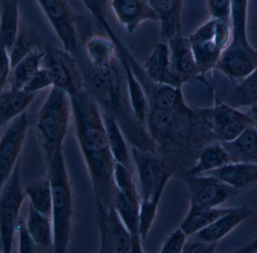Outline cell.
Segmentation results:
<instances>
[{
	"label": "cell",
	"instance_id": "cell-43",
	"mask_svg": "<svg viewBox=\"0 0 257 253\" xmlns=\"http://www.w3.org/2000/svg\"><path fill=\"white\" fill-rule=\"evenodd\" d=\"M210 18L230 22L231 0H206Z\"/></svg>",
	"mask_w": 257,
	"mask_h": 253
},
{
	"label": "cell",
	"instance_id": "cell-38",
	"mask_svg": "<svg viewBox=\"0 0 257 253\" xmlns=\"http://www.w3.org/2000/svg\"><path fill=\"white\" fill-rule=\"evenodd\" d=\"M188 237H189V236L186 234V232L181 227H178L167 236L162 248H161L160 252H183V249H184Z\"/></svg>",
	"mask_w": 257,
	"mask_h": 253
},
{
	"label": "cell",
	"instance_id": "cell-28",
	"mask_svg": "<svg viewBox=\"0 0 257 253\" xmlns=\"http://www.w3.org/2000/svg\"><path fill=\"white\" fill-rule=\"evenodd\" d=\"M50 218L40 213L29 203L27 226L40 252H54L53 224Z\"/></svg>",
	"mask_w": 257,
	"mask_h": 253
},
{
	"label": "cell",
	"instance_id": "cell-3",
	"mask_svg": "<svg viewBox=\"0 0 257 253\" xmlns=\"http://www.w3.org/2000/svg\"><path fill=\"white\" fill-rule=\"evenodd\" d=\"M146 127L164 161L175 152L205 147L217 141L198 112L187 110H149Z\"/></svg>",
	"mask_w": 257,
	"mask_h": 253
},
{
	"label": "cell",
	"instance_id": "cell-10",
	"mask_svg": "<svg viewBox=\"0 0 257 253\" xmlns=\"http://www.w3.org/2000/svg\"><path fill=\"white\" fill-rule=\"evenodd\" d=\"M114 179L115 185L114 206L132 234L135 253L143 252L139 230L141 197L134 181L133 172L115 162Z\"/></svg>",
	"mask_w": 257,
	"mask_h": 253
},
{
	"label": "cell",
	"instance_id": "cell-35",
	"mask_svg": "<svg viewBox=\"0 0 257 253\" xmlns=\"http://www.w3.org/2000/svg\"><path fill=\"white\" fill-rule=\"evenodd\" d=\"M225 103L236 108L257 105V67L229 92Z\"/></svg>",
	"mask_w": 257,
	"mask_h": 253
},
{
	"label": "cell",
	"instance_id": "cell-23",
	"mask_svg": "<svg viewBox=\"0 0 257 253\" xmlns=\"http://www.w3.org/2000/svg\"><path fill=\"white\" fill-rule=\"evenodd\" d=\"M204 175L216 177L231 188L242 191L257 183V163L229 162Z\"/></svg>",
	"mask_w": 257,
	"mask_h": 253
},
{
	"label": "cell",
	"instance_id": "cell-32",
	"mask_svg": "<svg viewBox=\"0 0 257 253\" xmlns=\"http://www.w3.org/2000/svg\"><path fill=\"white\" fill-rule=\"evenodd\" d=\"M43 48V40L35 28L22 21L19 34L11 50L9 52L12 67H15L30 54Z\"/></svg>",
	"mask_w": 257,
	"mask_h": 253
},
{
	"label": "cell",
	"instance_id": "cell-34",
	"mask_svg": "<svg viewBox=\"0 0 257 253\" xmlns=\"http://www.w3.org/2000/svg\"><path fill=\"white\" fill-rule=\"evenodd\" d=\"M117 52H118L120 61H121L123 67H124V71H125L129 97H130L131 103H132L134 112L139 121L143 125L146 126V121H147L149 112V105L147 98H146L141 84L138 82L135 75L134 74L133 70H132L127 58L118 50H117Z\"/></svg>",
	"mask_w": 257,
	"mask_h": 253
},
{
	"label": "cell",
	"instance_id": "cell-39",
	"mask_svg": "<svg viewBox=\"0 0 257 253\" xmlns=\"http://www.w3.org/2000/svg\"><path fill=\"white\" fill-rule=\"evenodd\" d=\"M82 2L103 31L110 27L106 16L109 0H82Z\"/></svg>",
	"mask_w": 257,
	"mask_h": 253
},
{
	"label": "cell",
	"instance_id": "cell-31",
	"mask_svg": "<svg viewBox=\"0 0 257 253\" xmlns=\"http://www.w3.org/2000/svg\"><path fill=\"white\" fill-rule=\"evenodd\" d=\"M234 207L197 208L189 206V211L183 218L180 227L188 236L201 231L214 222L225 214L232 210Z\"/></svg>",
	"mask_w": 257,
	"mask_h": 253
},
{
	"label": "cell",
	"instance_id": "cell-19",
	"mask_svg": "<svg viewBox=\"0 0 257 253\" xmlns=\"http://www.w3.org/2000/svg\"><path fill=\"white\" fill-rule=\"evenodd\" d=\"M118 23L126 33L132 34L144 22H159V18L148 0H109Z\"/></svg>",
	"mask_w": 257,
	"mask_h": 253
},
{
	"label": "cell",
	"instance_id": "cell-5",
	"mask_svg": "<svg viewBox=\"0 0 257 253\" xmlns=\"http://www.w3.org/2000/svg\"><path fill=\"white\" fill-rule=\"evenodd\" d=\"M52 185L54 252L64 253L70 243L73 219V194L62 149L46 161Z\"/></svg>",
	"mask_w": 257,
	"mask_h": 253
},
{
	"label": "cell",
	"instance_id": "cell-20",
	"mask_svg": "<svg viewBox=\"0 0 257 253\" xmlns=\"http://www.w3.org/2000/svg\"><path fill=\"white\" fill-rule=\"evenodd\" d=\"M142 65L153 80L177 88L183 87L173 73L168 43L160 41L156 43Z\"/></svg>",
	"mask_w": 257,
	"mask_h": 253
},
{
	"label": "cell",
	"instance_id": "cell-22",
	"mask_svg": "<svg viewBox=\"0 0 257 253\" xmlns=\"http://www.w3.org/2000/svg\"><path fill=\"white\" fill-rule=\"evenodd\" d=\"M252 214L253 211L247 204L234 206L232 210L193 235L204 240L218 243L219 240L231 233L237 226L249 219Z\"/></svg>",
	"mask_w": 257,
	"mask_h": 253
},
{
	"label": "cell",
	"instance_id": "cell-29",
	"mask_svg": "<svg viewBox=\"0 0 257 253\" xmlns=\"http://www.w3.org/2000/svg\"><path fill=\"white\" fill-rule=\"evenodd\" d=\"M221 143L228 152L230 162L257 163V129L253 126L233 141Z\"/></svg>",
	"mask_w": 257,
	"mask_h": 253
},
{
	"label": "cell",
	"instance_id": "cell-11",
	"mask_svg": "<svg viewBox=\"0 0 257 253\" xmlns=\"http://www.w3.org/2000/svg\"><path fill=\"white\" fill-rule=\"evenodd\" d=\"M26 196L21 180L19 158L10 177L1 186L0 231L3 252H12L15 233L20 219L19 213Z\"/></svg>",
	"mask_w": 257,
	"mask_h": 253
},
{
	"label": "cell",
	"instance_id": "cell-40",
	"mask_svg": "<svg viewBox=\"0 0 257 253\" xmlns=\"http://www.w3.org/2000/svg\"><path fill=\"white\" fill-rule=\"evenodd\" d=\"M49 87H53V82L49 72L43 66L40 68L34 76L31 78V80L28 82L23 90L27 93H38Z\"/></svg>",
	"mask_w": 257,
	"mask_h": 253
},
{
	"label": "cell",
	"instance_id": "cell-41",
	"mask_svg": "<svg viewBox=\"0 0 257 253\" xmlns=\"http://www.w3.org/2000/svg\"><path fill=\"white\" fill-rule=\"evenodd\" d=\"M16 230L19 231V251L21 253L40 252V248L28 230L27 223L22 218L19 219Z\"/></svg>",
	"mask_w": 257,
	"mask_h": 253
},
{
	"label": "cell",
	"instance_id": "cell-18",
	"mask_svg": "<svg viewBox=\"0 0 257 253\" xmlns=\"http://www.w3.org/2000/svg\"><path fill=\"white\" fill-rule=\"evenodd\" d=\"M168 44L171 68L180 86L183 87L186 82L198 79L211 90L200 71L188 37L180 34L170 40Z\"/></svg>",
	"mask_w": 257,
	"mask_h": 253
},
{
	"label": "cell",
	"instance_id": "cell-4",
	"mask_svg": "<svg viewBox=\"0 0 257 253\" xmlns=\"http://www.w3.org/2000/svg\"><path fill=\"white\" fill-rule=\"evenodd\" d=\"M249 0H231V36L216 70L238 82L257 67V50L247 36Z\"/></svg>",
	"mask_w": 257,
	"mask_h": 253
},
{
	"label": "cell",
	"instance_id": "cell-24",
	"mask_svg": "<svg viewBox=\"0 0 257 253\" xmlns=\"http://www.w3.org/2000/svg\"><path fill=\"white\" fill-rule=\"evenodd\" d=\"M38 93H27L25 90L5 88L0 94L1 127L26 111Z\"/></svg>",
	"mask_w": 257,
	"mask_h": 253
},
{
	"label": "cell",
	"instance_id": "cell-17",
	"mask_svg": "<svg viewBox=\"0 0 257 253\" xmlns=\"http://www.w3.org/2000/svg\"><path fill=\"white\" fill-rule=\"evenodd\" d=\"M29 124L28 114L25 111L12 120L3 133L0 142L1 186L9 179L20 158Z\"/></svg>",
	"mask_w": 257,
	"mask_h": 253
},
{
	"label": "cell",
	"instance_id": "cell-6",
	"mask_svg": "<svg viewBox=\"0 0 257 253\" xmlns=\"http://www.w3.org/2000/svg\"><path fill=\"white\" fill-rule=\"evenodd\" d=\"M72 111L71 98L65 92L52 87L37 114V135L44 152L46 162L62 149L68 133Z\"/></svg>",
	"mask_w": 257,
	"mask_h": 253
},
{
	"label": "cell",
	"instance_id": "cell-26",
	"mask_svg": "<svg viewBox=\"0 0 257 253\" xmlns=\"http://www.w3.org/2000/svg\"><path fill=\"white\" fill-rule=\"evenodd\" d=\"M230 162L228 152L220 141H215L201 148L196 162L185 173V177L201 176L218 170Z\"/></svg>",
	"mask_w": 257,
	"mask_h": 253
},
{
	"label": "cell",
	"instance_id": "cell-7",
	"mask_svg": "<svg viewBox=\"0 0 257 253\" xmlns=\"http://www.w3.org/2000/svg\"><path fill=\"white\" fill-rule=\"evenodd\" d=\"M64 50L76 55L79 42L92 35L89 17L78 14L67 0H36Z\"/></svg>",
	"mask_w": 257,
	"mask_h": 253
},
{
	"label": "cell",
	"instance_id": "cell-37",
	"mask_svg": "<svg viewBox=\"0 0 257 253\" xmlns=\"http://www.w3.org/2000/svg\"><path fill=\"white\" fill-rule=\"evenodd\" d=\"M162 197L148 200H141L140 209L139 230L141 240L147 239L157 216L158 208Z\"/></svg>",
	"mask_w": 257,
	"mask_h": 253
},
{
	"label": "cell",
	"instance_id": "cell-2",
	"mask_svg": "<svg viewBox=\"0 0 257 253\" xmlns=\"http://www.w3.org/2000/svg\"><path fill=\"white\" fill-rule=\"evenodd\" d=\"M81 68L84 89L97 102L101 112L118 123L131 145L157 153L156 143L134 112L125 71L118 55L105 68H96L86 60Z\"/></svg>",
	"mask_w": 257,
	"mask_h": 253
},
{
	"label": "cell",
	"instance_id": "cell-1",
	"mask_svg": "<svg viewBox=\"0 0 257 253\" xmlns=\"http://www.w3.org/2000/svg\"><path fill=\"white\" fill-rule=\"evenodd\" d=\"M76 138L92 182L95 201L114 206L115 162L109 149L101 111L85 90L70 96Z\"/></svg>",
	"mask_w": 257,
	"mask_h": 253
},
{
	"label": "cell",
	"instance_id": "cell-33",
	"mask_svg": "<svg viewBox=\"0 0 257 253\" xmlns=\"http://www.w3.org/2000/svg\"><path fill=\"white\" fill-rule=\"evenodd\" d=\"M102 115H103L106 133H107L109 149L113 156L114 160L115 162L124 165L134 173L128 148L126 142L127 139L121 131L119 125L110 116L103 113Z\"/></svg>",
	"mask_w": 257,
	"mask_h": 253
},
{
	"label": "cell",
	"instance_id": "cell-27",
	"mask_svg": "<svg viewBox=\"0 0 257 253\" xmlns=\"http://www.w3.org/2000/svg\"><path fill=\"white\" fill-rule=\"evenodd\" d=\"M0 12L1 47L10 52L14 44L22 24L19 0H2Z\"/></svg>",
	"mask_w": 257,
	"mask_h": 253
},
{
	"label": "cell",
	"instance_id": "cell-14",
	"mask_svg": "<svg viewBox=\"0 0 257 253\" xmlns=\"http://www.w3.org/2000/svg\"><path fill=\"white\" fill-rule=\"evenodd\" d=\"M45 52L43 66L49 72L54 87L70 96L85 90L82 68L73 55L49 43L45 46Z\"/></svg>",
	"mask_w": 257,
	"mask_h": 253
},
{
	"label": "cell",
	"instance_id": "cell-46",
	"mask_svg": "<svg viewBox=\"0 0 257 253\" xmlns=\"http://www.w3.org/2000/svg\"><path fill=\"white\" fill-rule=\"evenodd\" d=\"M247 113L252 120V125L257 129V105L250 107Z\"/></svg>",
	"mask_w": 257,
	"mask_h": 253
},
{
	"label": "cell",
	"instance_id": "cell-42",
	"mask_svg": "<svg viewBox=\"0 0 257 253\" xmlns=\"http://www.w3.org/2000/svg\"><path fill=\"white\" fill-rule=\"evenodd\" d=\"M217 242H209L195 235L188 237L183 253H213L216 251Z\"/></svg>",
	"mask_w": 257,
	"mask_h": 253
},
{
	"label": "cell",
	"instance_id": "cell-21",
	"mask_svg": "<svg viewBox=\"0 0 257 253\" xmlns=\"http://www.w3.org/2000/svg\"><path fill=\"white\" fill-rule=\"evenodd\" d=\"M159 18L160 41L168 43L182 34L184 0H148Z\"/></svg>",
	"mask_w": 257,
	"mask_h": 253
},
{
	"label": "cell",
	"instance_id": "cell-36",
	"mask_svg": "<svg viewBox=\"0 0 257 253\" xmlns=\"http://www.w3.org/2000/svg\"><path fill=\"white\" fill-rule=\"evenodd\" d=\"M25 191L30 203L38 212L52 218V185L48 176L28 184Z\"/></svg>",
	"mask_w": 257,
	"mask_h": 253
},
{
	"label": "cell",
	"instance_id": "cell-15",
	"mask_svg": "<svg viewBox=\"0 0 257 253\" xmlns=\"http://www.w3.org/2000/svg\"><path fill=\"white\" fill-rule=\"evenodd\" d=\"M96 202L100 232V253H135L133 238L118 215L115 206L106 208Z\"/></svg>",
	"mask_w": 257,
	"mask_h": 253
},
{
	"label": "cell",
	"instance_id": "cell-30",
	"mask_svg": "<svg viewBox=\"0 0 257 253\" xmlns=\"http://www.w3.org/2000/svg\"><path fill=\"white\" fill-rule=\"evenodd\" d=\"M45 56L46 52L44 48L38 49L23 58L12 70L11 75L6 88L16 90H23L34 74L43 67Z\"/></svg>",
	"mask_w": 257,
	"mask_h": 253
},
{
	"label": "cell",
	"instance_id": "cell-25",
	"mask_svg": "<svg viewBox=\"0 0 257 253\" xmlns=\"http://www.w3.org/2000/svg\"><path fill=\"white\" fill-rule=\"evenodd\" d=\"M83 43L85 60L96 68L109 67L118 55L116 46L109 37L92 34Z\"/></svg>",
	"mask_w": 257,
	"mask_h": 253
},
{
	"label": "cell",
	"instance_id": "cell-44",
	"mask_svg": "<svg viewBox=\"0 0 257 253\" xmlns=\"http://www.w3.org/2000/svg\"><path fill=\"white\" fill-rule=\"evenodd\" d=\"M12 67L11 58L8 51L2 48V55H1V63H0V87L1 90L7 87L11 75Z\"/></svg>",
	"mask_w": 257,
	"mask_h": 253
},
{
	"label": "cell",
	"instance_id": "cell-45",
	"mask_svg": "<svg viewBox=\"0 0 257 253\" xmlns=\"http://www.w3.org/2000/svg\"><path fill=\"white\" fill-rule=\"evenodd\" d=\"M234 252L253 253L257 252V233L246 243L237 248Z\"/></svg>",
	"mask_w": 257,
	"mask_h": 253
},
{
	"label": "cell",
	"instance_id": "cell-8",
	"mask_svg": "<svg viewBox=\"0 0 257 253\" xmlns=\"http://www.w3.org/2000/svg\"><path fill=\"white\" fill-rule=\"evenodd\" d=\"M230 22L210 18L189 36L195 61L202 76L216 70V65L229 43Z\"/></svg>",
	"mask_w": 257,
	"mask_h": 253
},
{
	"label": "cell",
	"instance_id": "cell-12",
	"mask_svg": "<svg viewBox=\"0 0 257 253\" xmlns=\"http://www.w3.org/2000/svg\"><path fill=\"white\" fill-rule=\"evenodd\" d=\"M132 156L139 176L141 200L162 197L174 170L158 153L132 146Z\"/></svg>",
	"mask_w": 257,
	"mask_h": 253
},
{
	"label": "cell",
	"instance_id": "cell-9",
	"mask_svg": "<svg viewBox=\"0 0 257 253\" xmlns=\"http://www.w3.org/2000/svg\"><path fill=\"white\" fill-rule=\"evenodd\" d=\"M109 37L115 43L117 50L127 58L134 74L144 90L149 110H187L191 108L185 100L182 88L153 80L115 32L109 34Z\"/></svg>",
	"mask_w": 257,
	"mask_h": 253
},
{
	"label": "cell",
	"instance_id": "cell-13",
	"mask_svg": "<svg viewBox=\"0 0 257 253\" xmlns=\"http://www.w3.org/2000/svg\"><path fill=\"white\" fill-rule=\"evenodd\" d=\"M215 138L220 142L233 141L247 128L253 126L247 112L216 99L211 108H198Z\"/></svg>",
	"mask_w": 257,
	"mask_h": 253
},
{
	"label": "cell",
	"instance_id": "cell-16",
	"mask_svg": "<svg viewBox=\"0 0 257 253\" xmlns=\"http://www.w3.org/2000/svg\"><path fill=\"white\" fill-rule=\"evenodd\" d=\"M185 182L189 195V206L219 207L240 191L208 175L188 176Z\"/></svg>",
	"mask_w": 257,
	"mask_h": 253
}]
</instances>
